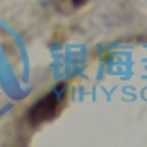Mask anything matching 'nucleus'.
<instances>
[{
  "label": "nucleus",
  "mask_w": 147,
  "mask_h": 147,
  "mask_svg": "<svg viewBox=\"0 0 147 147\" xmlns=\"http://www.w3.org/2000/svg\"><path fill=\"white\" fill-rule=\"evenodd\" d=\"M65 91H67L65 84H57L48 94L39 98L36 103L29 108V111H28L29 125L36 127V125H41V123L50 121L51 118H55L58 115V110H60L62 103H63Z\"/></svg>",
  "instance_id": "nucleus-1"
}]
</instances>
